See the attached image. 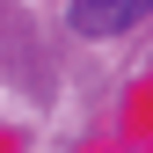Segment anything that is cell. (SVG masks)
I'll list each match as a JSON object with an SVG mask.
<instances>
[{
    "instance_id": "cell-1",
    "label": "cell",
    "mask_w": 153,
    "mask_h": 153,
    "mask_svg": "<svg viewBox=\"0 0 153 153\" xmlns=\"http://www.w3.org/2000/svg\"><path fill=\"white\" fill-rule=\"evenodd\" d=\"M146 15H153V0H66V22L80 36H117L131 22H146Z\"/></svg>"
}]
</instances>
